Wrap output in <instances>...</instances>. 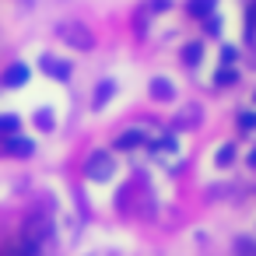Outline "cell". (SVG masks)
Returning a JSON list of instances; mask_svg holds the SVG:
<instances>
[{"instance_id": "7a4b0ae2", "label": "cell", "mask_w": 256, "mask_h": 256, "mask_svg": "<svg viewBox=\"0 0 256 256\" xmlns=\"http://www.w3.org/2000/svg\"><path fill=\"white\" fill-rule=\"evenodd\" d=\"M84 172H88V179H95V182H106V179L112 176V158H109L106 151H95V154L88 158Z\"/></svg>"}, {"instance_id": "9a60e30c", "label": "cell", "mask_w": 256, "mask_h": 256, "mask_svg": "<svg viewBox=\"0 0 256 256\" xmlns=\"http://www.w3.org/2000/svg\"><path fill=\"white\" fill-rule=\"evenodd\" d=\"M218 81H221V84H228V81H235V70H232V74H228V70H221V74H218Z\"/></svg>"}, {"instance_id": "8992f818", "label": "cell", "mask_w": 256, "mask_h": 256, "mask_svg": "<svg viewBox=\"0 0 256 256\" xmlns=\"http://www.w3.org/2000/svg\"><path fill=\"white\" fill-rule=\"evenodd\" d=\"M8 151H11V154H28V151H32V140H22V137H8Z\"/></svg>"}, {"instance_id": "5b68a950", "label": "cell", "mask_w": 256, "mask_h": 256, "mask_svg": "<svg viewBox=\"0 0 256 256\" xmlns=\"http://www.w3.org/2000/svg\"><path fill=\"white\" fill-rule=\"evenodd\" d=\"M137 144H140V130H126V134L116 137V148H123V151L126 148H137Z\"/></svg>"}, {"instance_id": "3957f363", "label": "cell", "mask_w": 256, "mask_h": 256, "mask_svg": "<svg viewBox=\"0 0 256 256\" xmlns=\"http://www.w3.org/2000/svg\"><path fill=\"white\" fill-rule=\"evenodd\" d=\"M46 235H50V221H46V218H28V224H25V242L42 246Z\"/></svg>"}, {"instance_id": "52a82bcc", "label": "cell", "mask_w": 256, "mask_h": 256, "mask_svg": "<svg viewBox=\"0 0 256 256\" xmlns=\"http://www.w3.org/2000/svg\"><path fill=\"white\" fill-rule=\"evenodd\" d=\"M190 11L193 14H210L214 11V0H190Z\"/></svg>"}, {"instance_id": "6da1fadb", "label": "cell", "mask_w": 256, "mask_h": 256, "mask_svg": "<svg viewBox=\"0 0 256 256\" xmlns=\"http://www.w3.org/2000/svg\"><path fill=\"white\" fill-rule=\"evenodd\" d=\"M56 36H60L67 46H74V50H92V46H95V36H92L81 22H64V25L56 28Z\"/></svg>"}, {"instance_id": "4fadbf2b", "label": "cell", "mask_w": 256, "mask_h": 256, "mask_svg": "<svg viewBox=\"0 0 256 256\" xmlns=\"http://www.w3.org/2000/svg\"><path fill=\"white\" fill-rule=\"evenodd\" d=\"M109 95H112V84H109V81H106V84H102V88H98V106H102V102H106V98H109Z\"/></svg>"}, {"instance_id": "9c48e42d", "label": "cell", "mask_w": 256, "mask_h": 256, "mask_svg": "<svg viewBox=\"0 0 256 256\" xmlns=\"http://www.w3.org/2000/svg\"><path fill=\"white\" fill-rule=\"evenodd\" d=\"M151 92H154V98H172V88H168V84H165L162 78H158V81L151 84Z\"/></svg>"}, {"instance_id": "ba28073f", "label": "cell", "mask_w": 256, "mask_h": 256, "mask_svg": "<svg viewBox=\"0 0 256 256\" xmlns=\"http://www.w3.org/2000/svg\"><path fill=\"white\" fill-rule=\"evenodd\" d=\"M25 78H28V70H25V67H11L8 84H14V88H18V84H25Z\"/></svg>"}, {"instance_id": "7c38bea8", "label": "cell", "mask_w": 256, "mask_h": 256, "mask_svg": "<svg viewBox=\"0 0 256 256\" xmlns=\"http://www.w3.org/2000/svg\"><path fill=\"white\" fill-rule=\"evenodd\" d=\"M200 60V46H186V64H196Z\"/></svg>"}, {"instance_id": "8fae6325", "label": "cell", "mask_w": 256, "mask_h": 256, "mask_svg": "<svg viewBox=\"0 0 256 256\" xmlns=\"http://www.w3.org/2000/svg\"><path fill=\"white\" fill-rule=\"evenodd\" d=\"M8 130H18V116H0V134Z\"/></svg>"}, {"instance_id": "5bb4252c", "label": "cell", "mask_w": 256, "mask_h": 256, "mask_svg": "<svg viewBox=\"0 0 256 256\" xmlns=\"http://www.w3.org/2000/svg\"><path fill=\"white\" fill-rule=\"evenodd\" d=\"M238 123H242V126H256V112H246V116H238Z\"/></svg>"}, {"instance_id": "277c9868", "label": "cell", "mask_w": 256, "mask_h": 256, "mask_svg": "<svg viewBox=\"0 0 256 256\" xmlns=\"http://www.w3.org/2000/svg\"><path fill=\"white\" fill-rule=\"evenodd\" d=\"M0 256H39V246H32V242H22V246H8Z\"/></svg>"}, {"instance_id": "30bf717a", "label": "cell", "mask_w": 256, "mask_h": 256, "mask_svg": "<svg viewBox=\"0 0 256 256\" xmlns=\"http://www.w3.org/2000/svg\"><path fill=\"white\" fill-rule=\"evenodd\" d=\"M232 158H235V148H232V144H224V148L218 151V165H228Z\"/></svg>"}]
</instances>
